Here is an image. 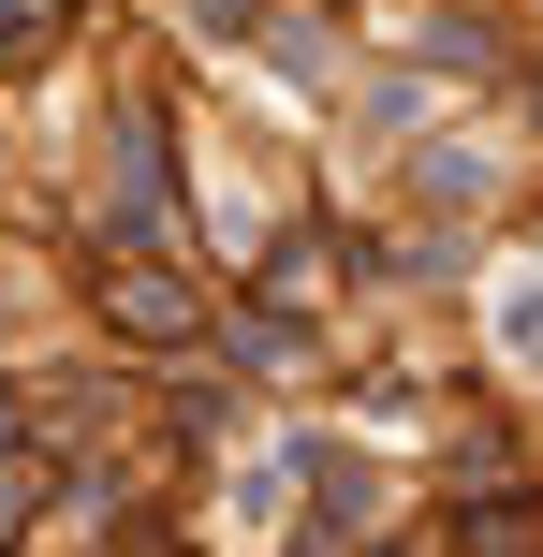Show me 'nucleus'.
Listing matches in <instances>:
<instances>
[{
    "label": "nucleus",
    "instance_id": "obj_1",
    "mask_svg": "<svg viewBox=\"0 0 543 557\" xmlns=\"http://www.w3.org/2000/svg\"><path fill=\"white\" fill-rule=\"evenodd\" d=\"M118 323L133 337H192V294H176V278H118Z\"/></svg>",
    "mask_w": 543,
    "mask_h": 557
}]
</instances>
